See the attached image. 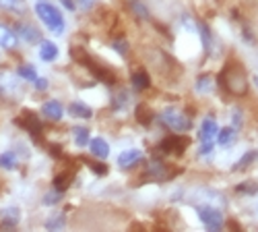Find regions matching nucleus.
<instances>
[{"mask_svg":"<svg viewBox=\"0 0 258 232\" xmlns=\"http://www.w3.org/2000/svg\"><path fill=\"white\" fill-rule=\"evenodd\" d=\"M219 85L231 96H244L248 91V77L240 62L227 60L219 73Z\"/></svg>","mask_w":258,"mask_h":232,"instance_id":"nucleus-1","label":"nucleus"},{"mask_svg":"<svg viewBox=\"0 0 258 232\" xmlns=\"http://www.w3.org/2000/svg\"><path fill=\"white\" fill-rule=\"evenodd\" d=\"M35 15L41 19V23H44L52 33H62L64 31V17L60 15V11L50 5V3H37L35 5Z\"/></svg>","mask_w":258,"mask_h":232,"instance_id":"nucleus-2","label":"nucleus"},{"mask_svg":"<svg viewBox=\"0 0 258 232\" xmlns=\"http://www.w3.org/2000/svg\"><path fill=\"white\" fill-rule=\"evenodd\" d=\"M161 120H163V124L167 126V129H171V131H176V133H184V131H188L190 129V118L184 114V112H180V110H176V108H165L163 112H161Z\"/></svg>","mask_w":258,"mask_h":232,"instance_id":"nucleus-3","label":"nucleus"},{"mask_svg":"<svg viewBox=\"0 0 258 232\" xmlns=\"http://www.w3.org/2000/svg\"><path fill=\"white\" fill-rule=\"evenodd\" d=\"M199 212V218H201V222L209 228V230H221L223 228V214L219 212L217 207H211V205H203V207H199L197 209Z\"/></svg>","mask_w":258,"mask_h":232,"instance_id":"nucleus-4","label":"nucleus"},{"mask_svg":"<svg viewBox=\"0 0 258 232\" xmlns=\"http://www.w3.org/2000/svg\"><path fill=\"white\" fill-rule=\"evenodd\" d=\"M188 145H190L188 137H184V135H171V137H167V139H163L159 143V150L163 154H182Z\"/></svg>","mask_w":258,"mask_h":232,"instance_id":"nucleus-5","label":"nucleus"},{"mask_svg":"<svg viewBox=\"0 0 258 232\" xmlns=\"http://www.w3.org/2000/svg\"><path fill=\"white\" fill-rule=\"evenodd\" d=\"M15 31H17L21 37H23L27 44H37V41H41V33H39V29L33 27V25H29V23H21V25H17Z\"/></svg>","mask_w":258,"mask_h":232,"instance_id":"nucleus-6","label":"nucleus"},{"mask_svg":"<svg viewBox=\"0 0 258 232\" xmlns=\"http://www.w3.org/2000/svg\"><path fill=\"white\" fill-rule=\"evenodd\" d=\"M217 131H219V126L215 122V118H205L201 124V131H199V139L201 141H213Z\"/></svg>","mask_w":258,"mask_h":232,"instance_id":"nucleus-7","label":"nucleus"},{"mask_svg":"<svg viewBox=\"0 0 258 232\" xmlns=\"http://www.w3.org/2000/svg\"><path fill=\"white\" fill-rule=\"evenodd\" d=\"M41 114H44L46 118H50V120H60L62 114H64V108H62L60 102L50 100V102H46L44 106H41Z\"/></svg>","mask_w":258,"mask_h":232,"instance_id":"nucleus-8","label":"nucleus"},{"mask_svg":"<svg viewBox=\"0 0 258 232\" xmlns=\"http://www.w3.org/2000/svg\"><path fill=\"white\" fill-rule=\"evenodd\" d=\"M89 150H91V154H93L95 158H99V160H105L107 156H110V145H107V141L101 139V137H95V139L89 141Z\"/></svg>","mask_w":258,"mask_h":232,"instance_id":"nucleus-9","label":"nucleus"},{"mask_svg":"<svg viewBox=\"0 0 258 232\" xmlns=\"http://www.w3.org/2000/svg\"><path fill=\"white\" fill-rule=\"evenodd\" d=\"M21 220V212L17 207H7L0 212V224H3L5 228H15Z\"/></svg>","mask_w":258,"mask_h":232,"instance_id":"nucleus-10","label":"nucleus"},{"mask_svg":"<svg viewBox=\"0 0 258 232\" xmlns=\"http://www.w3.org/2000/svg\"><path fill=\"white\" fill-rule=\"evenodd\" d=\"M56 56H58V46L54 44V41H39V58L41 60H46V62H50V60H56Z\"/></svg>","mask_w":258,"mask_h":232,"instance_id":"nucleus-11","label":"nucleus"},{"mask_svg":"<svg viewBox=\"0 0 258 232\" xmlns=\"http://www.w3.org/2000/svg\"><path fill=\"white\" fill-rule=\"evenodd\" d=\"M139 160H141V152H139V150H126V152H122V154L118 156V166H120V168H131V166H135Z\"/></svg>","mask_w":258,"mask_h":232,"instance_id":"nucleus-12","label":"nucleus"},{"mask_svg":"<svg viewBox=\"0 0 258 232\" xmlns=\"http://www.w3.org/2000/svg\"><path fill=\"white\" fill-rule=\"evenodd\" d=\"M17 46V33L11 31L7 25H0V48H15Z\"/></svg>","mask_w":258,"mask_h":232,"instance_id":"nucleus-13","label":"nucleus"},{"mask_svg":"<svg viewBox=\"0 0 258 232\" xmlns=\"http://www.w3.org/2000/svg\"><path fill=\"white\" fill-rule=\"evenodd\" d=\"M69 112L75 116V118H91L93 116V110L87 106V104H81V102H75L69 106Z\"/></svg>","mask_w":258,"mask_h":232,"instance_id":"nucleus-14","label":"nucleus"},{"mask_svg":"<svg viewBox=\"0 0 258 232\" xmlns=\"http://www.w3.org/2000/svg\"><path fill=\"white\" fill-rule=\"evenodd\" d=\"M149 85H151V79H149V75H147L145 71H137V73L133 75V87H135V89L143 91V89H147Z\"/></svg>","mask_w":258,"mask_h":232,"instance_id":"nucleus-15","label":"nucleus"},{"mask_svg":"<svg viewBox=\"0 0 258 232\" xmlns=\"http://www.w3.org/2000/svg\"><path fill=\"white\" fill-rule=\"evenodd\" d=\"M258 158V154L256 152H246L244 156H242V160L240 162H235V166L231 168L233 172H242V170H246V168L250 166V164H254V160Z\"/></svg>","mask_w":258,"mask_h":232,"instance_id":"nucleus-16","label":"nucleus"},{"mask_svg":"<svg viewBox=\"0 0 258 232\" xmlns=\"http://www.w3.org/2000/svg\"><path fill=\"white\" fill-rule=\"evenodd\" d=\"M73 135H75V143L79 147H85L89 143V129H85V126H75Z\"/></svg>","mask_w":258,"mask_h":232,"instance_id":"nucleus-17","label":"nucleus"},{"mask_svg":"<svg viewBox=\"0 0 258 232\" xmlns=\"http://www.w3.org/2000/svg\"><path fill=\"white\" fill-rule=\"evenodd\" d=\"M17 75H19V77H23V79H27V81H31V83L37 79V71H35L33 65H23V67H19Z\"/></svg>","mask_w":258,"mask_h":232,"instance_id":"nucleus-18","label":"nucleus"},{"mask_svg":"<svg viewBox=\"0 0 258 232\" xmlns=\"http://www.w3.org/2000/svg\"><path fill=\"white\" fill-rule=\"evenodd\" d=\"M149 174H151L153 178H157V180H163V178H165V168H163V164H161V162H151V164H149Z\"/></svg>","mask_w":258,"mask_h":232,"instance_id":"nucleus-19","label":"nucleus"},{"mask_svg":"<svg viewBox=\"0 0 258 232\" xmlns=\"http://www.w3.org/2000/svg\"><path fill=\"white\" fill-rule=\"evenodd\" d=\"M197 91H199V94H209V91H213V81H211V75L199 77V81H197Z\"/></svg>","mask_w":258,"mask_h":232,"instance_id":"nucleus-20","label":"nucleus"},{"mask_svg":"<svg viewBox=\"0 0 258 232\" xmlns=\"http://www.w3.org/2000/svg\"><path fill=\"white\" fill-rule=\"evenodd\" d=\"M17 166V158L13 154H0V168H5V170H13Z\"/></svg>","mask_w":258,"mask_h":232,"instance_id":"nucleus-21","label":"nucleus"},{"mask_svg":"<svg viewBox=\"0 0 258 232\" xmlns=\"http://www.w3.org/2000/svg\"><path fill=\"white\" fill-rule=\"evenodd\" d=\"M64 224H67V218H64V214H58V216H54L52 220L46 222V228L48 230H60Z\"/></svg>","mask_w":258,"mask_h":232,"instance_id":"nucleus-22","label":"nucleus"},{"mask_svg":"<svg viewBox=\"0 0 258 232\" xmlns=\"http://www.w3.org/2000/svg\"><path fill=\"white\" fill-rule=\"evenodd\" d=\"M233 137H235V131L231 129V126H227V129H221L219 131V145H229Z\"/></svg>","mask_w":258,"mask_h":232,"instance_id":"nucleus-23","label":"nucleus"},{"mask_svg":"<svg viewBox=\"0 0 258 232\" xmlns=\"http://www.w3.org/2000/svg\"><path fill=\"white\" fill-rule=\"evenodd\" d=\"M131 9L137 13V17H141V19H149V11L145 9L143 3H139V0H131Z\"/></svg>","mask_w":258,"mask_h":232,"instance_id":"nucleus-24","label":"nucleus"},{"mask_svg":"<svg viewBox=\"0 0 258 232\" xmlns=\"http://www.w3.org/2000/svg\"><path fill=\"white\" fill-rule=\"evenodd\" d=\"M69 184H71V174H60V176H56V180H54V187L58 189L60 193H62Z\"/></svg>","mask_w":258,"mask_h":232,"instance_id":"nucleus-25","label":"nucleus"},{"mask_svg":"<svg viewBox=\"0 0 258 232\" xmlns=\"http://www.w3.org/2000/svg\"><path fill=\"white\" fill-rule=\"evenodd\" d=\"M114 50H116L118 54L126 56V54H128V41H126V39H116V41H114Z\"/></svg>","mask_w":258,"mask_h":232,"instance_id":"nucleus-26","label":"nucleus"},{"mask_svg":"<svg viewBox=\"0 0 258 232\" xmlns=\"http://www.w3.org/2000/svg\"><path fill=\"white\" fill-rule=\"evenodd\" d=\"M147 112H149V110H147V106H139V108H137V118H139L141 122H145V124H147L149 120H151V114L147 116Z\"/></svg>","mask_w":258,"mask_h":232,"instance_id":"nucleus-27","label":"nucleus"},{"mask_svg":"<svg viewBox=\"0 0 258 232\" xmlns=\"http://www.w3.org/2000/svg\"><path fill=\"white\" fill-rule=\"evenodd\" d=\"M238 191H240V193L254 195V193L258 191V184H256V182H252V184H240V187H238Z\"/></svg>","mask_w":258,"mask_h":232,"instance_id":"nucleus-28","label":"nucleus"},{"mask_svg":"<svg viewBox=\"0 0 258 232\" xmlns=\"http://www.w3.org/2000/svg\"><path fill=\"white\" fill-rule=\"evenodd\" d=\"M58 201H60V191H58V189H56V191H52V193H48L46 199H44L46 205H54V203H58Z\"/></svg>","mask_w":258,"mask_h":232,"instance_id":"nucleus-29","label":"nucleus"},{"mask_svg":"<svg viewBox=\"0 0 258 232\" xmlns=\"http://www.w3.org/2000/svg\"><path fill=\"white\" fill-rule=\"evenodd\" d=\"M33 85H35V89L44 91V89H48V79H44V77H37V79L33 81Z\"/></svg>","mask_w":258,"mask_h":232,"instance_id":"nucleus-30","label":"nucleus"},{"mask_svg":"<svg viewBox=\"0 0 258 232\" xmlns=\"http://www.w3.org/2000/svg\"><path fill=\"white\" fill-rule=\"evenodd\" d=\"M211 152H213V141H203L199 154H201V156H209Z\"/></svg>","mask_w":258,"mask_h":232,"instance_id":"nucleus-31","label":"nucleus"},{"mask_svg":"<svg viewBox=\"0 0 258 232\" xmlns=\"http://www.w3.org/2000/svg\"><path fill=\"white\" fill-rule=\"evenodd\" d=\"M19 5V0H0V7L3 9H15Z\"/></svg>","mask_w":258,"mask_h":232,"instance_id":"nucleus-32","label":"nucleus"},{"mask_svg":"<svg viewBox=\"0 0 258 232\" xmlns=\"http://www.w3.org/2000/svg\"><path fill=\"white\" fill-rule=\"evenodd\" d=\"M89 164H91V162H89ZM91 168H93V170H95L97 174H105V172H107V168H105V166H97V164H91Z\"/></svg>","mask_w":258,"mask_h":232,"instance_id":"nucleus-33","label":"nucleus"},{"mask_svg":"<svg viewBox=\"0 0 258 232\" xmlns=\"http://www.w3.org/2000/svg\"><path fill=\"white\" fill-rule=\"evenodd\" d=\"M93 3H95V0H79V5H81L83 9H89Z\"/></svg>","mask_w":258,"mask_h":232,"instance_id":"nucleus-34","label":"nucleus"},{"mask_svg":"<svg viewBox=\"0 0 258 232\" xmlns=\"http://www.w3.org/2000/svg\"><path fill=\"white\" fill-rule=\"evenodd\" d=\"M60 3H62L64 7H67L69 11H73V9H75V3H73V0H60Z\"/></svg>","mask_w":258,"mask_h":232,"instance_id":"nucleus-35","label":"nucleus"},{"mask_svg":"<svg viewBox=\"0 0 258 232\" xmlns=\"http://www.w3.org/2000/svg\"><path fill=\"white\" fill-rule=\"evenodd\" d=\"M254 85H256V87H258V77H254Z\"/></svg>","mask_w":258,"mask_h":232,"instance_id":"nucleus-36","label":"nucleus"}]
</instances>
